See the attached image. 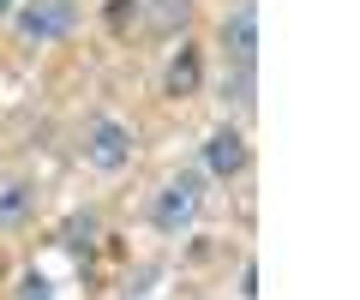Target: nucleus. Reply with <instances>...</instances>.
<instances>
[{
    "label": "nucleus",
    "instance_id": "1",
    "mask_svg": "<svg viewBox=\"0 0 360 300\" xmlns=\"http://www.w3.org/2000/svg\"><path fill=\"white\" fill-rule=\"evenodd\" d=\"M198 210H205V181H198V174H174V181H162L156 198H150V222L162 228V235L193 228Z\"/></svg>",
    "mask_w": 360,
    "mask_h": 300
},
{
    "label": "nucleus",
    "instance_id": "2",
    "mask_svg": "<svg viewBox=\"0 0 360 300\" xmlns=\"http://www.w3.org/2000/svg\"><path fill=\"white\" fill-rule=\"evenodd\" d=\"M84 162H90V169H103V174H120L132 162V132L120 126V120L96 115L84 126Z\"/></svg>",
    "mask_w": 360,
    "mask_h": 300
},
{
    "label": "nucleus",
    "instance_id": "3",
    "mask_svg": "<svg viewBox=\"0 0 360 300\" xmlns=\"http://www.w3.org/2000/svg\"><path fill=\"white\" fill-rule=\"evenodd\" d=\"M222 48H229L234 72H258V6L240 0L229 18H222Z\"/></svg>",
    "mask_w": 360,
    "mask_h": 300
},
{
    "label": "nucleus",
    "instance_id": "4",
    "mask_svg": "<svg viewBox=\"0 0 360 300\" xmlns=\"http://www.w3.org/2000/svg\"><path fill=\"white\" fill-rule=\"evenodd\" d=\"M18 30L30 42H60L72 30V0H37V6H25L18 13Z\"/></svg>",
    "mask_w": 360,
    "mask_h": 300
},
{
    "label": "nucleus",
    "instance_id": "5",
    "mask_svg": "<svg viewBox=\"0 0 360 300\" xmlns=\"http://www.w3.org/2000/svg\"><path fill=\"white\" fill-rule=\"evenodd\" d=\"M205 169L217 174V181H234V174L246 169V138H240V126H217L205 138Z\"/></svg>",
    "mask_w": 360,
    "mask_h": 300
},
{
    "label": "nucleus",
    "instance_id": "6",
    "mask_svg": "<svg viewBox=\"0 0 360 300\" xmlns=\"http://www.w3.org/2000/svg\"><path fill=\"white\" fill-rule=\"evenodd\" d=\"M198 79H205V66H198V48H180L168 60V96H193Z\"/></svg>",
    "mask_w": 360,
    "mask_h": 300
},
{
    "label": "nucleus",
    "instance_id": "7",
    "mask_svg": "<svg viewBox=\"0 0 360 300\" xmlns=\"http://www.w3.org/2000/svg\"><path fill=\"white\" fill-rule=\"evenodd\" d=\"M144 18H150L156 30H180L186 18H193V0H150V6H144Z\"/></svg>",
    "mask_w": 360,
    "mask_h": 300
},
{
    "label": "nucleus",
    "instance_id": "8",
    "mask_svg": "<svg viewBox=\"0 0 360 300\" xmlns=\"http://www.w3.org/2000/svg\"><path fill=\"white\" fill-rule=\"evenodd\" d=\"M30 198H37V193H30L25 181L0 186V222H18V216H25V210H30Z\"/></svg>",
    "mask_w": 360,
    "mask_h": 300
},
{
    "label": "nucleus",
    "instance_id": "9",
    "mask_svg": "<svg viewBox=\"0 0 360 300\" xmlns=\"http://www.w3.org/2000/svg\"><path fill=\"white\" fill-rule=\"evenodd\" d=\"M18 300H54V288H49V282H42V276H37V270H30V276H25V282H18Z\"/></svg>",
    "mask_w": 360,
    "mask_h": 300
},
{
    "label": "nucleus",
    "instance_id": "10",
    "mask_svg": "<svg viewBox=\"0 0 360 300\" xmlns=\"http://www.w3.org/2000/svg\"><path fill=\"white\" fill-rule=\"evenodd\" d=\"M240 300H258V264H240Z\"/></svg>",
    "mask_w": 360,
    "mask_h": 300
},
{
    "label": "nucleus",
    "instance_id": "11",
    "mask_svg": "<svg viewBox=\"0 0 360 300\" xmlns=\"http://www.w3.org/2000/svg\"><path fill=\"white\" fill-rule=\"evenodd\" d=\"M6 6H13V0H0V18H6Z\"/></svg>",
    "mask_w": 360,
    "mask_h": 300
}]
</instances>
